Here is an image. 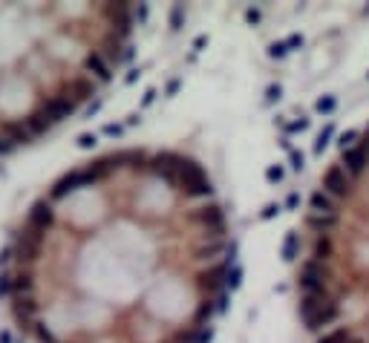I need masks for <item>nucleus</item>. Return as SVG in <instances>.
I'll list each match as a JSON object with an SVG mask.
<instances>
[{
	"mask_svg": "<svg viewBox=\"0 0 369 343\" xmlns=\"http://www.w3.org/2000/svg\"><path fill=\"white\" fill-rule=\"evenodd\" d=\"M231 268L208 171L173 147H118L26 208L0 257V294L26 343H202Z\"/></svg>",
	"mask_w": 369,
	"mask_h": 343,
	"instance_id": "1",
	"label": "nucleus"
},
{
	"mask_svg": "<svg viewBox=\"0 0 369 343\" xmlns=\"http://www.w3.org/2000/svg\"><path fill=\"white\" fill-rule=\"evenodd\" d=\"M133 3H0V153L78 116L124 64Z\"/></svg>",
	"mask_w": 369,
	"mask_h": 343,
	"instance_id": "2",
	"label": "nucleus"
},
{
	"mask_svg": "<svg viewBox=\"0 0 369 343\" xmlns=\"http://www.w3.org/2000/svg\"><path fill=\"white\" fill-rule=\"evenodd\" d=\"M297 311L312 343H369V127L349 136L309 199Z\"/></svg>",
	"mask_w": 369,
	"mask_h": 343,
	"instance_id": "3",
	"label": "nucleus"
}]
</instances>
